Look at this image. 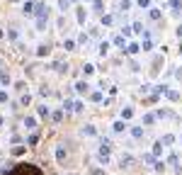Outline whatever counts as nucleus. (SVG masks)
I'll return each mask as SVG.
<instances>
[{
	"instance_id": "nucleus-1",
	"label": "nucleus",
	"mask_w": 182,
	"mask_h": 175,
	"mask_svg": "<svg viewBox=\"0 0 182 175\" xmlns=\"http://www.w3.org/2000/svg\"><path fill=\"white\" fill-rule=\"evenodd\" d=\"M10 175H44V173L34 163H15L12 170H10Z\"/></svg>"
},
{
	"instance_id": "nucleus-2",
	"label": "nucleus",
	"mask_w": 182,
	"mask_h": 175,
	"mask_svg": "<svg viewBox=\"0 0 182 175\" xmlns=\"http://www.w3.org/2000/svg\"><path fill=\"white\" fill-rule=\"evenodd\" d=\"M109 151H112V141H109V139H102V146H100V151H97V158H100L102 166L109 163Z\"/></svg>"
},
{
	"instance_id": "nucleus-3",
	"label": "nucleus",
	"mask_w": 182,
	"mask_h": 175,
	"mask_svg": "<svg viewBox=\"0 0 182 175\" xmlns=\"http://www.w3.org/2000/svg\"><path fill=\"white\" fill-rule=\"evenodd\" d=\"M112 131L114 134H121V131H126V119H117L112 124Z\"/></svg>"
},
{
	"instance_id": "nucleus-4",
	"label": "nucleus",
	"mask_w": 182,
	"mask_h": 175,
	"mask_svg": "<svg viewBox=\"0 0 182 175\" xmlns=\"http://www.w3.org/2000/svg\"><path fill=\"white\" fill-rule=\"evenodd\" d=\"M75 92H78V95H88V92H90V85H88V80L75 83Z\"/></svg>"
},
{
	"instance_id": "nucleus-5",
	"label": "nucleus",
	"mask_w": 182,
	"mask_h": 175,
	"mask_svg": "<svg viewBox=\"0 0 182 175\" xmlns=\"http://www.w3.org/2000/svg\"><path fill=\"white\" fill-rule=\"evenodd\" d=\"M138 51H141V44H134V41L126 44V49H124V54H126V56H136Z\"/></svg>"
},
{
	"instance_id": "nucleus-6",
	"label": "nucleus",
	"mask_w": 182,
	"mask_h": 175,
	"mask_svg": "<svg viewBox=\"0 0 182 175\" xmlns=\"http://www.w3.org/2000/svg\"><path fill=\"white\" fill-rule=\"evenodd\" d=\"M51 54V44H39L36 46V56H49Z\"/></svg>"
},
{
	"instance_id": "nucleus-7",
	"label": "nucleus",
	"mask_w": 182,
	"mask_h": 175,
	"mask_svg": "<svg viewBox=\"0 0 182 175\" xmlns=\"http://www.w3.org/2000/svg\"><path fill=\"white\" fill-rule=\"evenodd\" d=\"M151 34L148 32H143V41H141V51H151Z\"/></svg>"
},
{
	"instance_id": "nucleus-8",
	"label": "nucleus",
	"mask_w": 182,
	"mask_h": 175,
	"mask_svg": "<svg viewBox=\"0 0 182 175\" xmlns=\"http://www.w3.org/2000/svg\"><path fill=\"white\" fill-rule=\"evenodd\" d=\"M0 83L5 85V88H8L10 83H12V78H10V73L5 71V68H0Z\"/></svg>"
},
{
	"instance_id": "nucleus-9",
	"label": "nucleus",
	"mask_w": 182,
	"mask_h": 175,
	"mask_svg": "<svg viewBox=\"0 0 182 175\" xmlns=\"http://www.w3.org/2000/svg\"><path fill=\"white\" fill-rule=\"evenodd\" d=\"M56 161H58L61 166L66 163V148H63V146H58V148H56Z\"/></svg>"
},
{
	"instance_id": "nucleus-10",
	"label": "nucleus",
	"mask_w": 182,
	"mask_h": 175,
	"mask_svg": "<svg viewBox=\"0 0 182 175\" xmlns=\"http://www.w3.org/2000/svg\"><path fill=\"white\" fill-rule=\"evenodd\" d=\"M34 8H36L34 3H32V0H27V3H24V8H22V10H24V15H34Z\"/></svg>"
},
{
	"instance_id": "nucleus-11",
	"label": "nucleus",
	"mask_w": 182,
	"mask_h": 175,
	"mask_svg": "<svg viewBox=\"0 0 182 175\" xmlns=\"http://www.w3.org/2000/svg\"><path fill=\"white\" fill-rule=\"evenodd\" d=\"M95 134H97L95 127H90V124H88V127H83V136H95Z\"/></svg>"
},
{
	"instance_id": "nucleus-12",
	"label": "nucleus",
	"mask_w": 182,
	"mask_h": 175,
	"mask_svg": "<svg viewBox=\"0 0 182 175\" xmlns=\"http://www.w3.org/2000/svg\"><path fill=\"white\" fill-rule=\"evenodd\" d=\"M163 141H155V144H153V156H160V153H163Z\"/></svg>"
},
{
	"instance_id": "nucleus-13",
	"label": "nucleus",
	"mask_w": 182,
	"mask_h": 175,
	"mask_svg": "<svg viewBox=\"0 0 182 175\" xmlns=\"http://www.w3.org/2000/svg\"><path fill=\"white\" fill-rule=\"evenodd\" d=\"M29 102H32V95H29V92H24V95L19 97V105H22V107H29Z\"/></svg>"
},
{
	"instance_id": "nucleus-14",
	"label": "nucleus",
	"mask_w": 182,
	"mask_h": 175,
	"mask_svg": "<svg viewBox=\"0 0 182 175\" xmlns=\"http://www.w3.org/2000/svg\"><path fill=\"white\" fill-rule=\"evenodd\" d=\"M95 73V66L92 63H83V75H92Z\"/></svg>"
},
{
	"instance_id": "nucleus-15",
	"label": "nucleus",
	"mask_w": 182,
	"mask_h": 175,
	"mask_svg": "<svg viewBox=\"0 0 182 175\" xmlns=\"http://www.w3.org/2000/svg\"><path fill=\"white\" fill-rule=\"evenodd\" d=\"M160 141H163V146H170V144H175V134H165Z\"/></svg>"
},
{
	"instance_id": "nucleus-16",
	"label": "nucleus",
	"mask_w": 182,
	"mask_h": 175,
	"mask_svg": "<svg viewBox=\"0 0 182 175\" xmlns=\"http://www.w3.org/2000/svg\"><path fill=\"white\" fill-rule=\"evenodd\" d=\"M24 127L27 129H36V119L34 117H24Z\"/></svg>"
},
{
	"instance_id": "nucleus-17",
	"label": "nucleus",
	"mask_w": 182,
	"mask_h": 175,
	"mask_svg": "<svg viewBox=\"0 0 182 175\" xmlns=\"http://www.w3.org/2000/svg\"><path fill=\"white\" fill-rule=\"evenodd\" d=\"M131 136L134 139H143V127H134V129H131Z\"/></svg>"
},
{
	"instance_id": "nucleus-18",
	"label": "nucleus",
	"mask_w": 182,
	"mask_h": 175,
	"mask_svg": "<svg viewBox=\"0 0 182 175\" xmlns=\"http://www.w3.org/2000/svg\"><path fill=\"white\" fill-rule=\"evenodd\" d=\"M131 117H134V110L131 107H124L121 110V119H131Z\"/></svg>"
},
{
	"instance_id": "nucleus-19",
	"label": "nucleus",
	"mask_w": 182,
	"mask_h": 175,
	"mask_svg": "<svg viewBox=\"0 0 182 175\" xmlns=\"http://www.w3.org/2000/svg\"><path fill=\"white\" fill-rule=\"evenodd\" d=\"M153 170H155V173H163V170H165V161H155Z\"/></svg>"
},
{
	"instance_id": "nucleus-20",
	"label": "nucleus",
	"mask_w": 182,
	"mask_h": 175,
	"mask_svg": "<svg viewBox=\"0 0 182 175\" xmlns=\"http://www.w3.org/2000/svg\"><path fill=\"white\" fill-rule=\"evenodd\" d=\"M112 22H114L112 15H102V25H104V27H112Z\"/></svg>"
},
{
	"instance_id": "nucleus-21",
	"label": "nucleus",
	"mask_w": 182,
	"mask_h": 175,
	"mask_svg": "<svg viewBox=\"0 0 182 175\" xmlns=\"http://www.w3.org/2000/svg\"><path fill=\"white\" fill-rule=\"evenodd\" d=\"M165 95H168V97H170L173 102H177V100H180V92H177V90H168Z\"/></svg>"
},
{
	"instance_id": "nucleus-22",
	"label": "nucleus",
	"mask_w": 182,
	"mask_h": 175,
	"mask_svg": "<svg viewBox=\"0 0 182 175\" xmlns=\"http://www.w3.org/2000/svg\"><path fill=\"white\" fill-rule=\"evenodd\" d=\"M36 144H39V134H32L27 139V146H36Z\"/></svg>"
},
{
	"instance_id": "nucleus-23",
	"label": "nucleus",
	"mask_w": 182,
	"mask_h": 175,
	"mask_svg": "<svg viewBox=\"0 0 182 175\" xmlns=\"http://www.w3.org/2000/svg\"><path fill=\"white\" fill-rule=\"evenodd\" d=\"M63 49H66V51H73V49H75V41H73V39H66V41H63Z\"/></svg>"
},
{
	"instance_id": "nucleus-24",
	"label": "nucleus",
	"mask_w": 182,
	"mask_h": 175,
	"mask_svg": "<svg viewBox=\"0 0 182 175\" xmlns=\"http://www.w3.org/2000/svg\"><path fill=\"white\" fill-rule=\"evenodd\" d=\"M107 51H109V41H102L100 44V56H107Z\"/></svg>"
},
{
	"instance_id": "nucleus-25",
	"label": "nucleus",
	"mask_w": 182,
	"mask_h": 175,
	"mask_svg": "<svg viewBox=\"0 0 182 175\" xmlns=\"http://www.w3.org/2000/svg\"><path fill=\"white\" fill-rule=\"evenodd\" d=\"M92 8L97 10V12H104V3H102V0H95V3H92Z\"/></svg>"
},
{
	"instance_id": "nucleus-26",
	"label": "nucleus",
	"mask_w": 182,
	"mask_h": 175,
	"mask_svg": "<svg viewBox=\"0 0 182 175\" xmlns=\"http://www.w3.org/2000/svg\"><path fill=\"white\" fill-rule=\"evenodd\" d=\"M75 17H78V22H85V17H88V12H85V10H78V12H75Z\"/></svg>"
},
{
	"instance_id": "nucleus-27",
	"label": "nucleus",
	"mask_w": 182,
	"mask_h": 175,
	"mask_svg": "<svg viewBox=\"0 0 182 175\" xmlns=\"http://www.w3.org/2000/svg\"><path fill=\"white\" fill-rule=\"evenodd\" d=\"M170 8H173L175 12H180V8H182V0H170Z\"/></svg>"
},
{
	"instance_id": "nucleus-28",
	"label": "nucleus",
	"mask_w": 182,
	"mask_h": 175,
	"mask_svg": "<svg viewBox=\"0 0 182 175\" xmlns=\"http://www.w3.org/2000/svg\"><path fill=\"white\" fill-rule=\"evenodd\" d=\"M153 122H155V114H146V117H143V124H146V127H151Z\"/></svg>"
},
{
	"instance_id": "nucleus-29",
	"label": "nucleus",
	"mask_w": 182,
	"mask_h": 175,
	"mask_svg": "<svg viewBox=\"0 0 182 175\" xmlns=\"http://www.w3.org/2000/svg\"><path fill=\"white\" fill-rule=\"evenodd\" d=\"M148 15H151V19H160V10H158V8H151Z\"/></svg>"
},
{
	"instance_id": "nucleus-30",
	"label": "nucleus",
	"mask_w": 182,
	"mask_h": 175,
	"mask_svg": "<svg viewBox=\"0 0 182 175\" xmlns=\"http://www.w3.org/2000/svg\"><path fill=\"white\" fill-rule=\"evenodd\" d=\"M114 44H117V46H124V49H126V41H124V34H119V37H114Z\"/></svg>"
},
{
	"instance_id": "nucleus-31",
	"label": "nucleus",
	"mask_w": 182,
	"mask_h": 175,
	"mask_svg": "<svg viewBox=\"0 0 182 175\" xmlns=\"http://www.w3.org/2000/svg\"><path fill=\"white\" fill-rule=\"evenodd\" d=\"M58 8H61V10L66 12V10L71 8V0H58Z\"/></svg>"
},
{
	"instance_id": "nucleus-32",
	"label": "nucleus",
	"mask_w": 182,
	"mask_h": 175,
	"mask_svg": "<svg viewBox=\"0 0 182 175\" xmlns=\"http://www.w3.org/2000/svg\"><path fill=\"white\" fill-rule=\"evenodd\" d=\"M165 92H168V88H165V85H155V95H158V97H160V95H165Z\"/></svg>"
},
{
	"instance_id": "nucleus-33",
	"label": "nucleus",
	"mask_w": 182,
	"mask_h": 175,
	"mask_svg": "<svg viewBox=\"0 0 182 175\" xmlns=\"http://www.w3.org/2000/svg\"><path fill=\"white\" fill-rule=\"evenodd\" d=\"M49 114H51V112H49V107H46V105H41V107H39V117H49Z\"/></svg>"
},
{
	"instance_id": "nucleus-34",
	"label": "nucleus",
	"mask_w": 182,
	"mask_h": 175,
	"mask_svg": "<svg viewBox=\"0 0 182 175\" xmlns=\"http://www.w3.org/2000/svg\"><path fill=\"white\" fill-rule=\"evenodd\" d=\"M134 32H136V34H143V25H141V22H134Z\"/></svg>"
},
{
	"instance_id": "nucleus-35",
	"label": "nucleus",
	"mask_w": 182,
	"mask_h": 175,
	"mask_svg": "<svg viewBox=\"0 0 182 175\" xmlns=\"http://www.w3.org/2000/svg\"><path fill=\"white\" fill-rule=\"evenodd\" d=\"M51 117H54V122H61V119H63V110H56Z\"/></svg>"
},
{
	"instance_id": "nucleus-36",
	"label": "nucleus",
	"mask_w": 182,
	"mask_h": 175,
	"mask_svg": "<svg viewBox=\"0 0 182 175\" xmlns=\"http://www.w3.org/2000/svg\"><path fill=\"white\" fill-rule=\"evenodd\" d=\"M90 100H92V102H102V92H100V90H97V92H92V95H90Z\"/></svg>"
},
{
	"instance_id": "nucleus-37",
	"label": "nucleus",
	"mask_w": 182,
	"mask_h": 175,
	"mask_svg": "<svg viewBox=\"0 0 182 175\" xmlns=\"http://www.w3.org/2000/svg\"><path fill=\"white\" fill-rule=\"evenodd\" d=\"M83 110H85L83 102H73V112H83Z\"/></svg>"
},
{
	"instance_id": "nucleus-38",
	"label": "nucleus",
	"mask_w": 182,
	"mask_h": 175,
	"mask_svg": "<svg viewBox=\"0 0 182 175\" xmlns=\"http://www.w3.org/2000/svg\"><path fill=\"white\" fill-rule=\"evenodd\" d=\"M24 153V146H15L12 148V156H22Z\"/></svg>"
},
{
	"instance_id": "nucleus-39",
	"label": "nucleus",
	"mask_w": 182,
	"mask_h": 175,
	"mask_svg": "<svg viewBox=\"0 0 182 175\" xmlns=\"http://www.w3.org/2000/svg\"><path fill=\"white\" fill-rule=\"evenodd\" d=\"M129 163H131V156H129V153H126V156H121V168H126Z\"/></svg>"
},
{
	"instance_id": "nucleus-40",
	"label": "nucleus",
	"mask_w": 182,
	"mask_h": 175,
	"mask_svg": "<svg viewBox=\"0 0 182 175\" xmlns=\"http://www.w3.org/2000/svg\"><path fill=\"white\" fill-rule=\"evenodd\" d=\"M119 8H121V10H129V8H131V0H121V3H119Z\"/></svg>"
},
{
	"instance_id": "nucleus-41",
	"label": "nucleus",
	"mask_w": 182,
	"mask_h": 175,
	"mask_svg": "<svg viewBox=\"0 0 182 175\" xmlns=\"http://www.w3.org/2000/svg\"><path fill=\"white\" fill-rule=\"evenodd\" d=\"M5 102H8V92L0 90V105H5Z\"/></svg>"
},
{
	"instance_id": "nucleus-42",
	"label": "nucleus",
	"mask_w": 182,
	"mask_h": 175,
	"mask_svg": "<svg viewBox=\"0 0 182 175\" xmlns=\"http://www.w3.org/2000/svg\"><path fill=\"white\" fill-rule=\"evenodd\" d=\"M138 8H151V0H138Z\"/></svg>"
},
{
	"instance_id": "nucleus-43",
	"label": "nucleus",
	"mask_w": 182,
	"mask_h": 175,
	"mask_svg": "<svg viewBox=\"0 0 182 175\" xmlns=\"http://www.w3.org/2000/svg\"><path fill=\"white\" fill-rule=\"evenodd\" d=\"M8 37L15 41V39H17V29H10V32H8Z\"/></svg>"
},
{
	"instance_id": "nucleus-44",
	"label": "nucleus",
	"mask_w": 182,
	"mask_h": 175,
	"mask_svg": "<svg viewBox=\"0 0 182 175\" xmlns=\"http://www.w3.org/2000/svg\"><path fill=\"white\" fill-rule=\"evenodd\" d=\"M92 175H104V173H102L100 168H95V170H92Z\"/></svg>"
},
{
	"instance_id": "nucleus-45",
	"label": "nucleus",
	"mask_w": 182,
	"mask_h": 175,
	"mask_svg": "<svg viewBox=\"0 0 182 175\" xmlns=\"http://www.w3.org/2000/svg\"><path fill=\"white\" fill-rule=\"evenodd\" d=\"M177 37H182V25H180V27H177Z\"/></svg>"
},
{
	"instance_id": "nucleus-46",
	"label": "nucleus",
	"mask_w": 182,
	"mask_h": 175,
	"mask_svg": "<svg viewBox=\"0 0 182 175\" xmlns=\"http://www.w3.org/2000/svg\"><path fill=\"white\" fill-rule=\"evenodd\" d=\"M0 127H3V117H0Z\"/></svg>"
},
{
	"instance_id": "nucleus-47",
	"label": "nucleus",
	"mask_w": 182,
	"mask_h": 175,
	"mask_svg": "<svg viewBox=\"0 0 182 175\" xmlns=\"http://www.w3.org/2000/svg\"><path fill=\"white\" fill-rule=\"evenodd\" d=\"M85 3H90V0H85Z\"/></svg>"
},
{
	"instance_id": "nucleus-48",
	"label": "nucleus",
	"mask_w": 182,
	"mask_h": 175,
	"mask_svg": "<svg viewBox=\"0 0 182 175\" xmlns=\"http://www.w3.org/2000/svg\"><path fill=\"white\" fill-rule=\"evenodd\" d=\"M0 161H3V156H0Z\"/></svg>"
},
{
	"instance_id": "nucleus-49",
	"label": "nucleus",
	"mask_w": 182,
	"mask_h": 175,
	"mask_svg": "<svg viewBox=\"0 0 182 175\" xmlns=\"http://www.w3.org/2000/svg\"><path fill=\"white\" fill-rule=\"evenodd\" d=\"M71 3H75V0H71Z\"/></svg>"
}]
</instances>
